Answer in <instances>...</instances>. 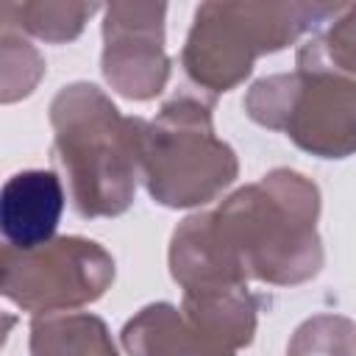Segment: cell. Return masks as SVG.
<instances>
[{
  "instance_id": "1",
  "label": "cell",
  "mask_w": 356,
  "mask_h": 356,
  "mask_svg": "<svg viewBox=\"0 0 356 356\" xmlns=\"http://www.w3.org/2000/svg\"><path fill=\"white\" fill-rule=\"evenodd\" d=\"M314 220V184L286 170L264 175L211 214L214 234L234 264L273 284H295L317 273L323 256Z\"/></svg>"
},
{
  "instance_id": "2",
  "label": "cell",
  "mask_w": 356,
  "mask_h": 356,
  "mask_svg": "<svg viewBox=\"0 0 356 356\" xmlns=\"http://www.w3.org/2000/svg\"><path fill=\"white\" fill-rule=\"evenodd\" d=\"M56 159L72 181L75 209L83 217L120 214L134 195V172L142 167V120L120 111L97 86H67L53 103Z\"/></svg>"
},
{
  "instance_id": "3",
  "label": "cell",
  "mask_w": 356,
  "mask_h": 356,
  "mask_svg": "<svg viewBox=\"0 0 356 356\" xmlns=\"http://www.w3.org/2000/svg\"><path fill=\"white\" fill-rule=\"evenodd\" d=\"M142 172L156 200L195 206L214 197L236 175L228 145L214 139L209 106L181 97L142 128Z\"/></svg>"
},
{
  "instance_id": "4",
  "label": "cell",
  "mask_w": 356,
  "mask_h": 356,
  "mask_svg": "<svg viewBox=\"0 0 356 356\" xmlns=\"http://www.w3.org/2000/svg\"><path fill=\"white\" fill-rule=\"evenodd\" d=\"M337 11L334 6H220L209 3L197 8L195 28L189 33L184 64L186 72L214 92H225L264 50H278L306 22Z\"/></svg>"
},
{
  "instance_id": "5",
  "label": "cell",
  "mask_w": 356,
  "mask_h": 356,
  "mask_svg": "<svg viewBox=\"0 0 356 356\" xmlns=\"http://www.w3.org/2000/svg\"><path fill=\"white\" fill-rule=\"evenodd\" d=\"M248 114L286 131L303 150L345 156L356 150V81L337 72L300 70L259 81L248 95Z\"/></svg>"
},
{
  "instance_id": "6",
  "label": "cell",
  "mask_w": 356,
  "mask_h": 356,
  "mask_svg": "<svg viewBox=\"0 0 356 356\" xmlns=\"http://www.w3.org/2000/svg\"><path fill=\"white\" fill-rule=\"evenodd\" d=\"M6 298L22 309L50 312L103 295L114 278V261L86 239H53L36 250H3Z\"/></svg>"
},
{
  "instance_id": "7",
  "label": "cell",
  "mask_w": 356,
  "mask_h": 356,
  "mask_svg": "<svg viewBox=\"0 0 356 356\" xmlns=\"http://www.w3.org/2000/svg\"><path fill=\"white\" fill-rule=\"evenodd\" d=\"M145 6H131L134 19H128V6H111L106 17V78L128 97L145 100L161 92L167 81V58L161 53V14L164 6H147L145 19H139Z\"/></svg>"
},
{
  "instance_id": "8",
  "label": "cell",
  "mask_w": 356,
  "mask_h": 356,
  "mask_svg": "<svg viewBox=\"0 0 356 356\" xmlns=\"http://www.w3.org/2000/svg\"><path fill=\"white\" fill-rule=\"evenodd\" d=\"M64 211V186L50 170L11 175L0 192V228L14 250H36L53 242Z\"/></svg>"
},
{
  "instance_id": "9",
  "label": "cell",
  "mask_w": 356,
  "mask_h": 356,
  "mask_svg": "<svg viewBox=\"0 0 356 356\" xmlns=\"http://www.w3.org/2000/svg\"><path fill=\"white\" fill-rule=\"evenodd\" d=\"M122 342L131 356H234L231 348L203 334L170 303L147 306L136 314L125 325Z\"/></svg>"
}]
</instances>
